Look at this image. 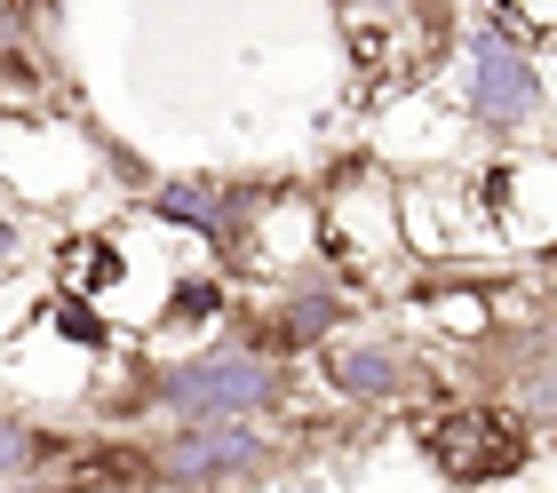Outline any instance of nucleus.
Returning a JSON list of instances; mask_svg holds the SVG:
<instances>
[{
  "instance_id": "7ed1b4c3",
  "label": "nucleus",
  "mask_w": 557,
  "mask_h": 493,
  "mask_svg": "<svg viewBox=\"0 0 557 493\" xmlns=\"http://www.w3.org/2000/svg\"><path fill=\"white\" fill-rule=\"evenodd\" d=\"M542 64L502 33V24H478L470 33V81H462V120L478 136H518L525 120L542 112Z\"/></svg>"
},
{
  "instance_id": "1a4fd4ad",
  "label": "nucleus",
  "mask_w": 557,
  "mask_h": 493,
  "mask_svg": "<svg viewBox=\"0 0 557 493\" xmlns=\"http://www.w3.org/2000/svg\"><path fill=\"white\" fill-rule=\"evenodd\" d=\"M343 9H407V0H343Z\"/></svg>"
},
{
  "instance_id": "f03ea898",
  "label": "nucleus",
  "mask_w": 557,
  "mask_h": 493,
  "mask_svg": "<svg viewBox=\"0 0 557 493\" xmlns=\"http://www.w3.org/2000/svg\"><path fill=\"white\" fill-rule=\"evenodd\" d=\"M144 478L160 493H215V485H247L271 461H287L256 422H175L160 446H144Z\"/></svg>"
},
{
  "instance_id": "20e7f679",
  "label": "nucleus",
  "mask_w": 557,
  "mask_h": 493,
  "mask_svg": "<svg viewBox=\"0 0 557 493\" xmlns=\"http://www.w3.org/2000/svg\"><path fill=\"white\" fill-rule=\"evenodd\" d=\"M151 215H160V223H184V231H199V239H215L223 263H239L247 239H256L263 192L215 184V175H168V184H151Z\"/></svg>"
},
{
  "instance_id": "423d86ee",
  "label": "nucleus",
  "mask_w": 557,
  "mask_h": 493,
  "mask_svg": "<svg viewBox=\"0 0 557 493\" xmlns=\"http://www.w3.org/2000/svg\"><path fill=\"white\" fill-rule=\"evenodd\" d=\"M343 326H350V295H343L326 271H295L287 287H278V303L263 310L256 350H271V358H287V350H326Z\"/></svg>"
},
{
  "instance_id": "6e6552de",
  "label": "nucleus",
  "mask_w": 557,
  "mask_h": 493,
  "mask_svg": "<svg viewBox=\"0 0 557 493\" xmlns=\"http://www.w3.org/2000/svg\"><path fill=\"white\" fill-rule=\"evenodd\" d=\"M48 461H64V437L40 430V422H24V414H0V485L40 478Z\"/></svg>"
},
{
  "instance_id": "39448f33",
  "label": "nucleus",
  "mask_w": 557,
  "mask_h": 493,
  "mask_svg": "<svg viewBox=\"0 0 557 493\" xmlns=\"http://www.w3.org/2000/svg\"><path fill=\"white\" fill-rule=\"evenodd\" d=\"M422 454L438 461L454 485H494L525 461V437H518V422H502V414L462 406V414H438V422L422 430Z\"/></svg>"
},
{
  "instance_id": "f257e3e1",
  "label": "nucleus",
  "mask_w": 557,
  "mask_h": 493,
  "mask_svg": "<svg viewBox=\"0 0 557 493\" xmlns=\"http://www.w3.org/2000/svg\"><path fill=\"white\" fill-rule=\"evenodd\" d=\"M295 391L287 358H271L256 343H208V350H184V358H160L128 382L120 414H160V422H263L278 414Z\"/></svg>"
},
{
  "instance_id": "0eeeda50",
  "label": "nucleus",
  "mask_w": 557,
  "mask_h": 493,
  "mask_svg": "<svg viewBox=\"0 0 557 493\" xmlns=\"http://www.w3.org/2000/svg\"><path fill=\"white\" fill-rule=\"evenodd\" d=\"M326 382H335V398H350V406H391L422 382V367L391 334H343V343H326Z\"/></svg>"
}]
</instances>
